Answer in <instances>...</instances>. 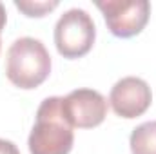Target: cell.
Returning <instances> with one entry per match:
<instances>
[{
	"label": "cell",
	"mask_w": 156,
	"mask_h": 154,
	"mask_svg": "<svg viewBox=\"0 0 156 154\" xmlns=\"http://www.w3.org/2000/svg\"><path fill=\"white\" fill-rule=\"evenodd\" d=\"M62 96H49L40 103L27 145L31 154H69L75 132L64 114Z\"/></svg>",
	"instance_id": "cell-1"
},
{
	"label": "cell",
	"mask_w": 156,
	"mask_h": 154,
	"mask_svg": "<svg viewBox=\"0 0 156 154\" xmlns=\"http://www.w3.org/2000/svg\"><path fill=\"white\" fill-rule=\"evenodd\" d=\"M51 73V56L38 38L20 37L7 49L5 76L20 89H35Z\"/></svg>",
	"instance_id": "cell-2"
},
{
	"label": "cell",
	"mask_w": 156,
	"mask_h": 154,
	"mask_svg": "<svg viewBox=\"0 0 156 154\" xmlns=\"http://www.w3.org/2000/svg\"><path fill=\"white\" fill-rule=\"evenodd\" d=\"M96 27L85 9L71 7L55 24V45L64 58H80L94 44Z\"/></svg>",
	"instance_id": "cell-3"
},
{
	"label": "cell",
	"mask_w": 156,
	"mask_h": 154,
	"mask_svg": "<svg viewBox=\"0 0 156 154\" xmlns=\"http://www.w3.org/2000/svg\"><path fill=\"white\" fill-rule=\"evenodd\" d=\"M109 31L118 38L138 35L149 22L151 4L147 0H98Z\"/></svg>",
	"instance_id": "cell-4"
},
{
	"label": "cell",
	"mask_w": 156,
	"mask_h": 154,
	"mask_svg": "<svg viewBox=\"0 0 156 154\" xmlns=\"http://www.w3.org/2000/svg\"><path fill=\"white\" fill-rule=\"evenodd\" d=\"M64 114L75 129H93L107 116V100L94 89H75L62 102Z\"/></svg>",
	"instance_id": "cell-5"
},
{
	"label": "cell",
	"mask_w": 156,
	"mask_h": 154,
	"mask_svg": "<svg viewBox=\"0 0 156 154\" xmlns=\"http://www.w3.org/2000/svg\"><path fill=\"white\" fill-rule=\"evenodd\" d=\"M153 102L151 87L145 80L138 76L120 78L111 89L109 103L113 111L122 118H138L142 116Z\"/></svg>",
	"instance_id": "cell-6"
},
{
	"label": "cell",
	"mask_w": 156,
	"mask_h": 154,
	"mask_svg": "<svg viewBox=\"0 0 156 154\" xmlns=\"http://www.w3.org/2000/svg\"><path fill=\"white\" fill-rule=\"evenodd\" d=\"M129 145L133 154H156V120L144 121L134 127Z\"/></svg>",
	"instance_id": "cell-7"
},
{
	"label": "cell",
	"mask_w": 156,
	"mask_h": 154,
	"mask_svg": "<svg viewBox=\"0 0 156 154\" xmlns=\"http://www.w3.org/2000/svg\"><path fill=\"white\" fill-rule=\"evenodd\" d=\"M15 5L27 16H44L58 5V0H15Z\"/></svg>",
	"instance_id": "cell-8"
},
{
	"label": "cell",
	"mask_w": 156,
	"mask_h": 154,
	"mask_svg": "<svg viewBox=\"0 0 156 154\" xmlns=\"http://www.w3.org/2000/svg\"><path fill=\"white\" fill-rule=\"evenodd\" d=\"M0 154H20V151L16 149V145L13 142L0 138Z\"/></svg>",
	"instance_id": "cell-9"
},
{
	"label": "cell",
	"mask_w": 156,
	"mask_h": 154,
	"mask_svg": "<svg viewBox=\"0 0 156 154\" xmlns=\"http://www.w3.org/2000/svg\"><path fill=\"white\" fill-rule=\"evenodd\" d=\"M4 26H5V9H4V5L0 4V33H2ZM0 47H2V42H0Z\"/></svg>",
	"instance_id": "cell-10"
}]
</instances>
